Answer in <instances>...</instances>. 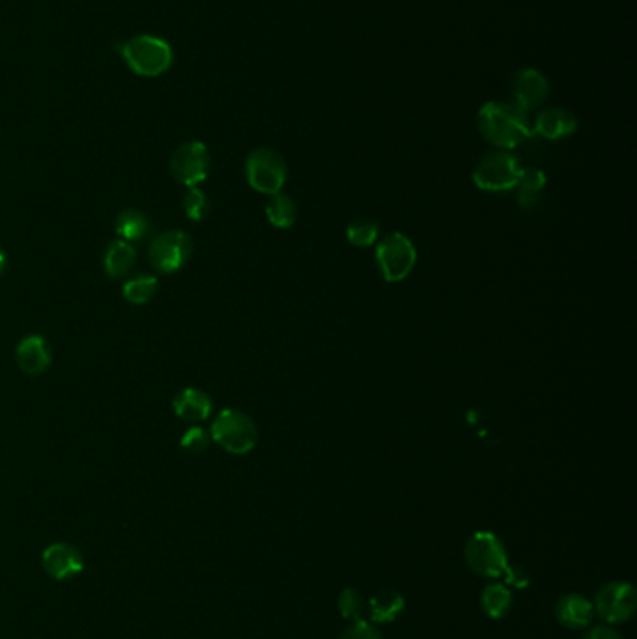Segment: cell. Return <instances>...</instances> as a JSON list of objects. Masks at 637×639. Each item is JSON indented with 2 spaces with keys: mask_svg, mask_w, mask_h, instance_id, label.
<instances>
[{
  "mask_svg": "<svg viewBox=\"0 0 637 639\" xmlns=\"http://www.w3.org/2000/svg\"><path fill=\"white\" fill-rule=\"evenodd\" d=\"M184 210L191 221H202L210 212L208 195L199 187H189L184 197Z\"/></svg>",
  "mask_w": 637,
  "mask_h": 639,
  "instance_id": "d4e9b609",
  "label": "cell"
},
{
  "mask_svg": "<svg viewBox=\"0 0 637 639\" xmlns=\"http://www.w3.org/2000/svg\"><path fill=\"white\" fill-rule=\"evenodd\" d=\"M555 617L565 628L581 630L593 623L595 606L589 598L581 595H565L555 604Z\"/></svg>",
  "mask_w": 637,
  "mask_h": 639,
  "instance_id": "5bb4252c",
  "label": "cell"
},
{
  "mask_svg": "<svg viewBox=\"0 0 637 639\" xmlns=\"http://www.w3.org/2000/svg\"><path fill=\"white\" fill-rule=\"evenodd\" d=\"M42 565L51 578H55L58 582H66L83 572L85 559L75 546L66 542H57L43 552Z\"/></svg>",
  "mask_w": 637,
  "mask_h": 639,
  "instance_id": "7c38bea8",
  "label": "cell"
},
{
  "mask_svg": "<svg viewBox=\"0 0 637 639\" xmlns=\"http://www.w3.org/2000/svg\"><path fill=\"white\" fill-rule=\"evenodd\" d=\"M174 413L187 423H202L213 412V400L197 387H187L172 400Z\"/></svg>",
  "mask_w": 637,
  "mask_h": 639,
  "instance_id": "9a60e30c",
  "label": "cell"
},
{
  "mask_svg": "<svg viewBox=\"0 0 637 639\" xmlns=\"http://www.w3.org/2000/svg\"><path fill=\"white\" fill-rule=\"evenodd\" d=\"M129 70L139 77H159L172 66V47L159 36L141 34L118 47Z\"/></svg>",
  "mask_w": 637,
  "mask_h": 639,
  "instance_id": "7a4b0ae2",
  "label": "cell"
},
{
  "mask_svg": "<svg viewBox=\"0 0 637 639\" xmlns=\"http://www.w3.org/2000/svg\"><path fill=\"white\" fill-rule=\"evenodd\" d=\"M593 606H595L596 613L609 625L626 623L636 613V589L630 583H608L596 593Z\"/></svg>",
  "mask_w": 637,
  "mask_h": 639,
  "instance_id": "30bf717a",
  "label": "cell"
},
{
  "mask_svg": "<svg viewBox=\"0 0 637 639\" xmlns=\"http://www.w3.org/2000/svg\"><path fill=\"white\" fill-rule=\"evenodd\" d=\"M340 639H382L376 626L369 625L367 621H354L342 632Z\"/></svg>",
  "mask_w": 637,
  "mask_h": 639,
  "instance_id": "83f0119b",
  "label": "cell"
},
{
  "mask_svg": "<svg viewBox=\"0 0 637 639\" xmlns=\"http://www.w3.org/2000/svg\"><path fill=\"white\" fill-rule=\"evenodd\" d=\"M576 129H578V120L574 114L567 109L553 107L538 114L533 133H537L548 141H559V139L570 137Z\"/></svg>",
  "mask_w": 637,
  "mask_h": 639,
  "instance_id": "2e32d148",
  "label": "cell"
},
{
  "mask_svg": "<svg viewBox=\"0 0 637 639\" xmlns=\"http://www.w3.org/2000/svg\"><path fill=\"white\" fill-rule=\"evenodd\" d=\"M548 94H550V83L538 70L527 68V70L518 71L512 77V83H510L512 105H516L524 113L542 107L544 101L548 100Z\"/></svg>",
  "mask_w": 637,
  "mask_h": 639,
  "instance_id": "8fae6325",
  "label": "cell"
},
{
  "mask_svg": "<svg viewBox=\"0 0 637 639\" xmlns=\"http://www.w3.org/2000/svg\"><path fill=\"white\" fill-rule=\"evenodd\" d=\"M135 260H137L135 247L124 240H116L109 245V249L105 253L103 268L111 279H120V277H126L129 271L133 270Z\"/></svg>",
  "mask_w": 637,
  "mask_h": 639,
  "instance_id": "e0dca14e",
  "label": "cell"
},
{
  "mask_svg": "<svg viewBox=\"0 0 637 639\" xmlns=\"http://www.w3.org/2000/svg\"><path fill=\"white\" fill-rule=\"evenodd\" d=\"M210 436L230 455H247L255 449L258 428L247 413L227 408L215 417Z\"/></svg>",
  "mask_w": 637,
  "mask_h": 639,
  "instance_id": "3957f363",
  "label": "cell"
},
{
  "mask_svg": "<svg viewBox=\"0 0 637 639\" xmlns=\"http://www.w3.org/2000/svg\"><path fill=\"white\" fill-rule=\"evenodd\" d=\"M245 176L255 191L271 197L275 193H281L288 172L279 152L271 148H258L245 161Z\"/></svg>",
  "mask_w": 637,
  "mask_h": 639,
  "instance_id": "52a82bcc",
  "label": "cell"
},
{
  "mask_svg": "<svg viewBox=\"0 0 637 639\" xmlns=\"http://www.w3.org/2000/svg\"><path fill=\"white\" fill-rule=\"evenodd\" d=\"M266 215H268V221L273 227L290 228L296 223L298 208L288 195L275 193L269 197L268 204H266Z\"/></svg>",
  "mask_w": 637,
  "mask_h": 639,
  "instance_id": "44dd1931",
  "label": "cell"
},
{
  "mask_svg": "<svg viewBox=\"0 0 637 639\" xmlns=\"http://www.w3.org/2000/svg\"><path fill=\"white\" fill-rule=\"evenodd\" d=\"M481 606L488 617L503 619L512 608L509 585L497 582L486 585L482 591Z\"/></svg>",
  "mask_w": 637,
  "mask_h": 639,
  "instance_id": "d6986e66",
  "label": "cell"
},
{
  "mask_svg": "<svg viewBox=\"0 0 637 639\" xmlns=\"http://www.w3.org/2000/svg\"><path fill=\"white\" fill-rule=\"evenodd\" d=\"M346 238L354 247H370V245L378 243L380 225L369 217L355 219L346 228Z\"/></svg>",
  "mask_w": 637,
  "mask_h": 639,
  "instance_id": "cb8c5ba5",
  "label": "cell"
},
{
  "mask_svg": "<svg viewBox=\"0 0 637 639\" xmlns=\"http://www.w3.org/2000/svg\"><path fill=\"white\" fill-rule=\"evenodd\" d=\"M404 608H406L404 597L397 591H389V589L378 593L376 597L369 600L370 619L378 625L393 623L397 617H400Z\"/></svg>",
  "mask_w": 637,
  "mask_h": 639,
  "instance_id": "ac0fdd59",
  "label": "cell"
},
{
  "mask_svg": "<svg viewBox=\"0 0 637 639\" xmlns=\"http://www.w3.org/2000/svg\"><path fill=\"white\" fill-rule=\"evenodd\" d=\"M581 639H623L621 634L609 626H595Z\"/></svg>",
  "mask_w": 637,
  "mask_h": 639,
  "instance_id": "f546056e",
  "label": "cell"
},
{
  "mask_svg": "<svg viewBox=\"0 0 637 639\" xmlns=\"http://www.w3.org/2000/svg\"><path fill=\"white\" fill-rule=\"evenodd\" d=\"M524 167L520 159L507 150H499L494 154L482 157L473 171L475 185L488 193H501L516 189Z\"/></svg>",
  "mask_w": 637,
  "mask_h": 639,
  "instance_id": "5b68a950",
  "label": "cell"
},
{
  "mask_svg": "<svg viewBox=\"0 0 637 639\" xmlns=\"http://www.w3.org/2000/svg\"><path fill=\"white\" fill-rule=\"evenodd\" d=\"M340 615L348 621H359L363 613V598L354 589H344L339 597Z\"/></svg>",
  "mask_w": 637,
  "mask_h": 639,
  "instance_id": "4316f807",
  "label": "cell"
},
{
  "mask_svg": "<svg viewBox=\"0 0 637 639\" xmlns=\"http://www.w3.org/2000/svg\"><path fill=\"white\" fill-rule=\"evenodd\" d=\"M482 137L499 150H512L533 135L527 113L512 103L488 101L479 111Z\"/></svg>",
  "mask_w": 637,
  "mask_h": 639,
  "instance_id": "6da1fadb",
  "label": "cell"
},
{
  "mask_svg": "<svg viewBox=\"0 0 637 639\" xmlns=\"http://www.w3.org/2000/svg\"><path fill=\"white\" fill-rule=\"evenodd\" d=\"M116 234L124 242H139L148 234V219L139 210H124L116 217Z\"/></svg>",
  "mask_w": 637,
  "mask_h": 639,
  "instance_id": "7402d4cb",
  "label": "cell"
},
{
  "mask_svg": "<svg viewBox=\"0 0 637 639\" xmlns=\"http://www.w3.org/2000/svg\"><path fill=\"white\" fill-rule=\"evenodd\" d=\"M376 262L387 283H400L417 264V249L402 232H391L376 245Z\"/></svg>",
  "mask_w": 637,
  "mask_h": 639,
  "instance_id": "277c9868",
  "label": "cell"
},
{
  "mask_svg": "<svg viewBox=\"0 0 637 639\" xmlns=\"http://www.w3.org/2000/svg\"><path fill=\"white\" fill-rule=\"evenodd\" d=\"M468 567L484 578H503L509 568V555L505 544L490 531H477L466 544Z\"/></svg>",
  "mask_w": 637,
  "mask_h": 639,
  "instance_id": "8992f818",
  "label": "cell"
},
{
  "mask_svg": "<svg viewBox=\"0 0 637 639\" xmlns=\"http://www.w3.org/2000/svg\"><path fill=\"white\" fill-rule=\"evenodd\" d=\"M157 286H159L157 277L148 275V273H141V275L131 277L129 281H126L124 288H122V294H124V298L128 299L129 303L144 305V303H148L150 299L156 296Z\"/></svg>",
  "mask_w": 637,
  "mask_h": 639,
  "instance_id": "603a6c76",
  "label": "cell"
},
{
  "mask_svg": "<svg viewBox=\"0 0 637 639\" xmlns=\"http://www.w3.org/2000/svg\"><path fill=\"white\" fill-rule=\"evenodd\" d=\"M193 255V240L182 230L159 234L150 245V262L157 273L170 275L182 270Z\"/></svg>",
  "mask_w": 637,
  "mask_h": 639,
  "instance_id": "ba28073f",
  "label": "cell"
},
{
  "mask_svg": "<svg viewBox=\"0 0 637 639\" xmlns=\"http://www.w3.org/2000/svg\"><path fill=\"white\" fill-rule=\"evenodd\" d=\"M210 441H212V436L202 426H191L182 436L180 445L184 447L187 453L200 455V453H204L210 447Z\"/></svg>",
  "mask_w": 637,
  "mask_h": 639,
  "instance_id": "484cf974",
  "label": "cell"
},
{
  "mask_svg": "<svg viewBox=\"0 0 637 639\" xmlns=\"http://www.w3.org/2000/svg\"><path fill=\"white\" fill-rule=\"evenodd\" d=\"M4 270H6V253H4L2 247H0V275L4 273Z\"/></svg>",
  "mask_w": 637,
  "mask_h": 639,
  "instance_id": "4dcf8cb0",
  "label": "cell"
},
{
  "mask_svg": "<svg viewBox=\"0 0 637 639\" xmlns=\"http://www.w3.org/2000/svg\"><path fill=\"white\" fill-rule=\"evenodd\" d=\"M15 357H17L19 369L27 372L30 376H40L51 367V361H53L51 346L43 339L42 335L25 337L17 344Z\"/></svg>",
  "mask_w": 637,
  "mask_h": 639,
  "instance_id": "4fadbf2b",
  "label": "cell"
},
{
  "mask_svg": "<svg viewBox=\"0 0 637 639\" xmlns=\"http://www.w3.org/2000/svg\"><path fill=\"white\" fill-rule=\"evenodd\" d=\"M503 578H505V585H510L514 589H525L531 582L529 572L524 567H510L509 565V568L503 574Z\"/></svg>",
  "mask_w": 637,
  "mask_h": 639,
  "instance_id": "f1b7e54d",
  "label": "cell"
},
{
  "mask_svg": "<svg viewBox=\"0 0 637 639\" xmlns=\"http://www.w3.org/2000/svg\"><path fill=\"white\" fill-rule=\"evenodd\" d=\"M210 167V152L206 144L199 141L185 142L170 159L172 176L185 187H197L202 184L210 174Z\"/></svg>",
  "mask_w": 637,
  "mask_h": 639,
  "instance_id": "9c48e42d",
  "label": "cell"
},
{
  "mask_svg": "<svg viewBox=\"0 0 637 639\" xmlns=\"http://www.w3.org/2000/svg\"><path fill=\"white\" fill-rule=\"evenodd\" d=\"M546 187V174L540 169H524L518 180V204L527 210L533 208L540 199V193Z\"/></svg>",
  "mask_w": 637,
  "mask_h": 639,
  "instance_id": "ffe728a7",
  "label": "cell"
}]
</instances>
